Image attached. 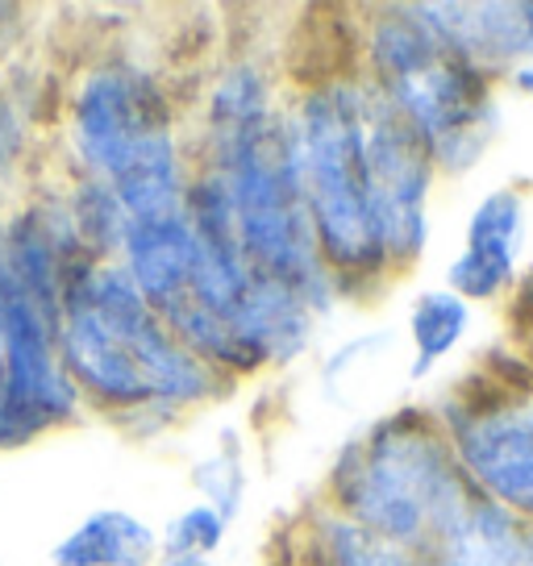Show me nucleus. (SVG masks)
Returning <instances> with one entry per match:
<instances>
[{
  "label": "nucleus",
  "instance_id": "obj_1",
  "mask_svg": "<svg viewBox=\"0 0 533 566\" xmlns=\"http://www.w3.org/2000/svg\"><path fill=\"white\" fill-rule=\"evenodd\" d=\"M59 354L88 412L134 442H155L233 388L155 317L122 263L101 259H84L67 275Z\"/></svg>",
  "mask_w": 533,
  "mask_h": 566
},
{
  "label": "nucleus",
  "instance_id": "obj_2",
  "mask_svg": "<svg viewBox=\"0 0 533 566\" xmlns=\"http://www.w3.org/2000/svg\"><path fill=\"white\" fill-rule=\"evenodd\" d=\"M59 167L113 188L129 221L184 212L192 134L176 92L150 59L105 46L72 71L59 101Z\"/></svg>",
  "mask_w": 533,
  "mask_h": 566
},
{
  "label": "nucleus",
  "instance_id": "obj_3",
  "mask_svg": "<svg viewBox=\"0 0 533 566\" xmlns=\"http://www.w3.org/2000/svg\"><path fill=\"white\" fill-rule=\"evenodd\" d=\"M471 492L475 488L462 479L438 417L429 408L405 405L342 442L321 504L421 558Z\"/></svg>",
  "mask_w": 533,
  "mask_h": 566
},
{
  "label": "nucleus",
  "instance_id": "obj_4",
  "mask_svg": "<svg viewBox=\"0 0 533 566\" xmlns=\"http://www.w3.org/2000/svg\"><path fill=\"white\" fill-rule=\"evenodd\" d=\"M192 159L226 184L250 266L266 280L292 287L321 321L334 317L346 301L313 233L288 105L271 122L254 125L238 138L196 146Z\"/></svg>",
  "mask_w": 533,
  "mask_h": 566
},
{
  "label": "nucleus",
  "instance_id": "obj_5",
  "mask_svg": "<svg viewBox=\"0 0 533 566\" xmlns=\"http://www.w3.org/2000/svg\"><path fill=\"white\" fill-rule=\"evenodd\" d=\"M334 101L346 122V138L355 150L358 184L367 196L375 242L388 259V271L400 280L426 259L433 238V159L409 122L391 108V101L355 67L334 71Z\"/></svg>",
  "mask_w": 533,
  "mask_h": 566
},
{
  "label": "nucleus",
  "instance_id": "obj_6",
  "mask_svg": "<svg viewBox=\"0 0 533 566\" xmlns=\"http://www.w3.org/2000/svg\"><path fill=\"white\" fill-rule=\"evenodd\" d=\"M288 113H292V129H296L304 200H309L321 259L334 271L342 301L375 296L396 275L388 271V259L375 242L367 196L358 184L355 150L346 138V122H342V108L334 101L330 75H317L292 92Z\"/></svg>",
  "mask_w": 533,
  "mask_h": 566
},
{
  "label": "nucleus",
  "instance_id": "obj_7",
  "mask_svg": "<svg viewBox=\"0 0 533 566\" xmlns=\"http://www.w3.org/2000/svg\"><path fill=\"white\" fill-rule=\"evenodd\" d=\"M379 92L421 138L438 179L471 176L488 159L492 142L500 138V125H504L500 80L467 67L462 59L446 51H433L426 63H417Z\"/></svg>",
  "mask_w": 533,
  "mask_h": 566
},
{
  "label": "nucleus",
  "instance_id": "obj_8",
  "mask_svg": "<svg viewBox=\"0 0 533 566\" xmlns=\"http://www.w3.org/2000/svg\"><path fill=\"white\" fill-rule=\"evenodd\" d=\"M4 292V412H0V454L46 438L54 429L84 421V396L63 367L59 325L18 292L0 271Z\"/></svg>",
  "mask_w": 533,
  "mask_h": 566
},
{
  "label": "nucleus",
  "instance_id": "obj_9",
  "mask_svg": "<svg viewBox=\"0 0 533 566\" xmlns=\"http://www.w3.org/2000/svg\"><path fill=\"white\" fill-rule=\"evenodd\" d=\"M450 438L462 479L513 513L521 525H533V400L500 391H450L429 408Z\"/></svg>",
  "mask_w": 533,
  "mask_h": 566
},
{
  "label": "nucleus",
  "instance_id": "obj_10",
  "mask_svg": "<svg viewBox=\"0 0 533 566\" xmlns=\"http://www.w3.org/2000/svg\"><path fill=\"white\" fill-rule=\"evenodd\" d=\"M446 54L504 84L533 63V0H412Z\"/></svg>",
  "mask_w": 533,
  "mask_h": 566
},
{
  "label": "nucleus",
  "instance_id": "obj_11",
  "mask_svg": "<svg viewBox=\"0 0 533 566\" xmlns=\"http://www.w3.org/2000/svg\"><path fill=\"white\" fill-rule=\"evenodd\" d=\"M317 325L321 317L292 287L254 271L247 296L230 313L233 384L271 371V367H292L301 354H309L313 337H317Z\"/></svg>",
  "mask_w": 533,
  "mask_h": 566
},
{
  "label": "nucleus",
  "instance_id": "obj_12",
  "mask_svg": "<svg viewBox=\"0 0 533 566\" xmlns=\"http://www.w3.org/2000/svg\"><path fill=\"white\" fill-rule=\"evenodd\" d=\"M117 263L163 325H171L192 304L196 280H200V242L184 212L134 221Z\"/></svg>",
  "mask_w": 533,
  "mask_h": 566
},
{
  "label": "nucleus",
  "instance_id": "obj_13",
  "mask_svg": "<svg viewBox=\"0 0 533 566\" xmlns=\"http://www.w3.org/2000/svg\"><path fill=\"white\" fill-rule=\"evenodd\" d=\"M288 105V96H280V80L263 54L238 51L230 59H221L205 88L196 96V113L188 122L196 146H213V142L238 138L254 125L271 122L280 108Z\"/></svg>",
  "mask_w": 533,
  "mask_h": 566
},
{
  "label": "nucleus",
  "instance_id": "obj_14",
  "mask_svg": "<svg viewBox=\"0 0 533 566\" xmlns=\"http://www.w3.org/2000/svg\"><path fill=\"white\" fill-rule=\"evenodd\" d=\"M159 530L146 516L105 504L75 521L51 546V566H155Z\"/></svg>",
  "mask_w": 533,
  "mask_h": 566
},
{
  "label": "nucleus",
  "instance_id": "obj_15",
  "mask_svg": "<svg viewBox=\"0 0 533 566\" xmlns=\"http://www.w3.org/2000/svg\"><path fill=\"white\" fill-rule=\"evenodd\" d=\"M521 546L525 525L500 504L471 492L459 516L429 542L421 566H521Z\"/></svg>",
  "mask_w": 533,
  "mask_h": 566
},
{
  "label": "nucleus",
  "instance_id": "obj_16",
  "mask_svg": "<svg viewBox=\"0 0 533 566\" xmlns=\"http://www.w3.org/2000/svg\"><path fill=\"white\" fill-rule=\"evenodd\" d=\"M475 325V308L454 296L450 287H426L417 292L405 317V334H409V367L405 379L409 384H426L442 371L446 363L462 350V342Z\"/></svg>",
  "mask_w": 533,
  "mask_h": 566
},
{
  "label": "nucleus",
  "instance_id": "obj_17",
  "mask_svg": "<svg viewBox=\"0 0 533 566\" xmlns=\"http://www.w3.org/2000/svg\"><path fill=\"white\" fill-rule=\"evenodd\" d=\"M296 563L301 566H421L417 554L391 546L384 537L367 533L338 509L321 504L304 516L296 533Z\"/></svg>",
  "mask_w": 533,
  "mask_h": 566
},
{
  "label": "nucleus",
  "instance_id": "obj_18",
  "mask_svg": "<svg viewBox=\"0 0 533 566\" xmlns=\"http://www.w3.org/2000/svg\"><path fill=\"white\" fill-rule=\"evenodd\" d=\"M525 230H530V200L516 184H500L475 200V209L462 226V250L497 259L521 271L525 263Z\"/></svg>",
  "mask_w": 533,
  "mask_h": 566
},
{
  "label": "nucleus",
  "instance_id": "obj_19",
  "mask_svg": "<svg viewBox=\"0 0 533 566\" xmlns=\"http://www.w3.org/2000/svg\"><path fill=\"white\" fill-rule=\"evenodd\" d=\"M63 192H67V209H72L75 233H80V242L88 250V259L117 263V254L125 247V233H129L134 221L122 209V200L113 196V188L84 176H63Z\"/></svg>",
  "mask_w": 533,
  "mask_h": 566
},
{
  "label": "nucleus",
  "instance_id": "obj_20",
  "mask_svg": "<svg viewBox=\"0 0 533 566\" xmlns=\"http://www.w3.org/2000/svg\"><path fill=\"white\" fill-rule=\"evenodd\" d=\"M188 479H192L196 488V500L217 509L233 525L242 516V509H247V495H250V467H247V442H242V433L238 429H221L213 450H205L192 462Z\"/></svg>",
  "mask_w": 533,
  "mask_h": 566
},
{
  "label": "nucleus",
  "instance_id": "obj_21",
  "mask_svg": "<svg viewBox=\"0 0 533 566\" xmlns=\"http://www.w3.org/2000/svg\"><path fill=\"white\" fill-rule=\"evenodd\" d=\"M396 354V329H367V334L342 342L338 350L325 354L321 363V388L330 400L351 405V391L358 388V379L367 367H379Z\"/></svg>",
  "mask_w": 533,
  "mask_h": 566
},
{
  "label": "nucleus",
  "instance_id": "obj_22",
  "mask_svg": "<svg viewBox=\"0 0 533 566\" xmlns=\"http://www.w3.org/2000/svg\"><path fill=\"white\" fill-rule=\"evenodd\" d=\"M230 521L209 509V504H188L176 516H167L159 530V558H217L226 537H230Z\"/></svg>",
  "mask_w": 533,
  "mask_h": 566
},
{
  "label": "nucleus",
  "instance_id": "obj_23",
  "mask_svg": "<svg viewBox=\"0 0 533 566\" xmlns=\"http://www.w3.org/2000/svg\"><path fill=\"white\" fill-rule=\"evenodd\" d=\"M516 280L521 271L497 263V259H483V254H471V250H459L450 263H446V280L442 287H450L454 296L471 304H500L516 292Z\"/></svg>",
  "mask_w": 533,
  "mask_h": 566
},
{
  "label": "nucleus",
  "instance_id": "obj_24",
  "mask_svg": "<svg viewBox=\"0 0 533 566\" xmlns=\"http://www.w3.org/2000/svg\"><path fill=\"white\" fill-rule=\"evenodd\" d=\"M513 296H516V313H521V321H525V325L533 329V266L525 271V275H521V280H516Z\"/></svg>",
  "mask_w": 533,
  "mask_h": 566
},
{
  "label": "nucleus",
  "instance_id": "obj_25",
  "mask_svg": "<svg viewBox=\"0 0 533 566\" xmlns=\"http://www.w3.org/2000/svg\"><path fill=\"white\" fill-rule=\"evenodd\" d=\"M504 88H513L516 96H525V101H533V63H525V67H516L504 75Z\"/></svg>",
  "mask_w": 533,
  "mask_h": 566
},
{
  "label": "nucleus",
  "instance_id": "obj_26",
  "mask_svg": "<svg viewBox=\"0 0 533 566\" xmlns=\"http://www.w3.org/2000/svg\"><path fill=\"white\" fill-rule=\"evenodd\" d=\"M0 412H4V292H0Z\"/></svg>",
  "mask_w": 533,
  "mask_h": 566
},
{
  "label": "nucleus",
  "instance_id": "obj_27",
  "mask_svg": "<svg viewBox=\"0 0 533 566\" xmlns=\"http://www.w3.org/2000/svg\"><path fill=\"white\" fill-rule=\"evenodd\" d=\"M155 566H221L217 558H159Z\"/></svg>",
  "mask_w": 533,
  "mask_h": 566
},
{
  "label": "nucleus",
  "instance_id": "obj_28",
  "mask_svg": "<svg viewBox=\"0 0 533 566\" xmlns=\"http://www.w3.org/2000/svg\"><path fill=\"white\" fill-rule=\"evenodd\" d=\"M521 566H533V525H525V546H521Z\"/></svg>",
  "mask_w": 533,
  "mask_h": 566
}]
</instances>
